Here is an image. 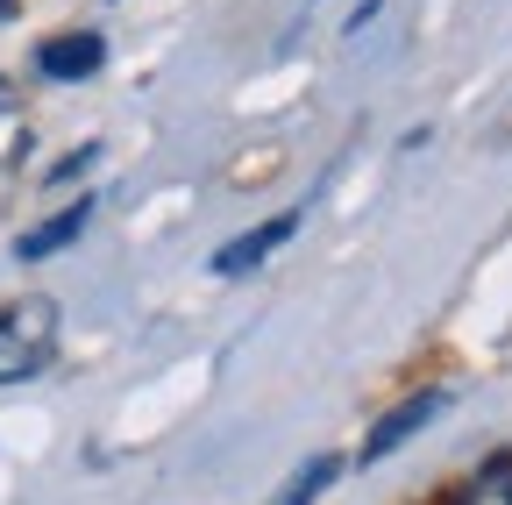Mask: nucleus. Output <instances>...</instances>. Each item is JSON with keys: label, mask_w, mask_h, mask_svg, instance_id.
<instances>
[{"label": "nucleus", "mask_w": 512, "mask_h": 505, "mask_svg": "<svg viewBox=\"0 0 512 505\" xmlns=\"http://www.w3.org/2000/svg\"><path fill=\"white\" fill-rule=\"evenodd\" d=\"M8 100H15V86H8V79H0V107H8Z\"/></svg>", "instance_id": "10"}, {"label": "nucleus", "mask_w": 512, "mask_h": 505, "mask_svg": "<svg viewBox=\"0 0 512 505\" xmlns=\"http://www.w3.org/2000/svg\"><path fill=\"white\" fill-rule=\"evenodd\" d=\"M57 342H64V306L50 292H22L0 306V392L43 377L57 363Z\"/></svg>", "instance_id": "1"}, {"label": "nucleus", "mask_w": 512, "mask_h": 505, "mask_svg": "<svg viewBox=\"0 0 512 505\" xmlns=\"http://www.w3.org/2000/svg\"><path fill=\"white\" fill-rule=\"evenodd\" d=\"M100 65H107V36H100V29H57V36H43V43L29 50V72H36L43 86L100 79Z\"/></svg>", "instance_id": "3"}, {"label": "nucleus", "mask_w": 512, "mask_h": 505, "mask_svg": "<svg viewBox=\"0 0 512 505\" xmlns=\"http://www.w3.org/2000/svg\"><path fill=\"white\" fill-rule=\"evenodd\" d=\"M93 164H100V143H79V150H64V157H57V164L43 171V185L57 193V185H72V178H86Z\"/></svg>", "instance_id": "8"}, {"label": "nucleus", "mask_w": 512, "mask_h": 505, "mask_svg": "<svg viewBox=\"0 0 512 505\" xmlns=\"http://www.w3.org/2000/svg\"><path fill=\"white\" fill-rule=\"evenodd\" d=\"M441 505H512V449H491Z\"/></svg>", "instance_id": "6"}, {"label": "nucleus", "mask_w": 512, "mask_h": 505, "mask_svg": "<svg viewBox=\"0 0 512 505\" xmlns=\"http://www.w3.org/2000/svg\"><path fill=\"white\" fill-rule=\"evenodd\" d=\"M299 221H306V207H285V214H271V221H256V228L228 235L214 257H207V271H214V278H249V271H264L278 249L299 235Z\"/></svg>", "instance_id": "4"}, {"label": "nucleus", "mask_w": 512, "mask_h": 505, "mask_svg": "<svg viewBox=\"0 0 512 505\" xmlns=\"http://www.w3.org/2000/svg\"><path fill=\"white\" fill-rule=\"evenodd\" d=\"M335 477H342V456H313V463H299V470H292V484H285V498H278V505H313Z\"/></svg>", "instance_id": "7"}, {"label": "nucleus", "mask_w": 512, "mask_h": 505, "mask_svg": "<svg viewBox=\"0 0 512 505\" xmlns=\"http://www.w3.org/2000/svg\"><path fill=\"white\" fill-rule=\"evenodd\" d=\"M15 8H22V0H0V22H8V15H15Z\"/></svg>", "instance_id": "9"}, {"label": "nucleus", "mask_w": 512, "mask_h": 505, "mask_svg": "<svg viewBox=\"0 0 512 505\" xmlns=\"http://www.w3.org/2000/svg\"><path fill=\"white\" fill-rule=\"evenodd\" d=\"M93 214H100V193H79V200H64L57 214H43L36 228H22L15 235V264H50V257H64L86 228H93Z\"/></svg>", "instance_id": "5"}, {"label": "nucleus", "mask_w": 512, "mask_h": 505, "mask_svg": "<svg viewBox=\"0 0 512 505\" xmlns=\"http://www.w3.org/2000/svg\"><path fill=\"white\" fill-rule=\"evenodd\" d=\"M448 406H456V385H420V392H406L392 413H384L370 434H363V449H356V463H384V456H399L406 441H420Z\"/></svg>", "instance_id": "2"}]
</instances>
